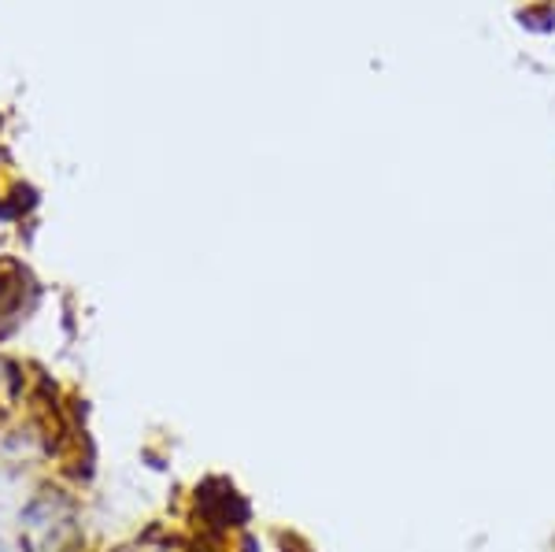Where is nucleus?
I'll return each mask as SVG.
<instances>
[{"mask_svg":"<svg viewBox=\"0 0 555 552\" xmlns=\"http://www.w3.org/2000/svg\"><path fill=\"white\" fill-rule=\"evenodd\" d=\"M67 519H75V504H70V497L64 489H38V493L26 501V509L20 512V527L30 545H38L44 534L64 527Z\"/></svg>","mask_w":555,"mask_h":552,"instance_id":"nucleus-1","label":"nucleus"},{"mask_svg":"<svg viewBox=\"0 0 555 552\" xmlns=\"http://www.w3.org/2000/svg\"><path fill=\"white\" fill-rule=\"evenodd\" d=\"M26 290V274L15 264H0V319L20 311Z\"/></svg>","mask_w":555,"mask_h":552,"instance_id":"nucleus-2","label":"nucleus"},{"mask_svg":"<svg viewBox=\"0 0 555 552\" xmlns=\"http://www.w3.org/2000/svg\"><path fill=\"white\" fill-rule=\"evenodd\" d=\"M0 552H15V549H12V541H4V538H0Z\"/></svg>","mask_w":555,"mask_h":552,"instance_id":"nucleus-3","label":"nucleus"},{"mask_svg":"<svg viewBox=\"0 0 555 552\" xmlns=\"http://www.w3.org/2000/svg\"><path fill=\"white\" fill-rule=\"evenodd\" d=\"M0 426H4V405H0Z\"/></svg>","mask_w":555,"mask_h":552,"instance_id":"nucleus-4","label":"nucleus"}]
</instances>
